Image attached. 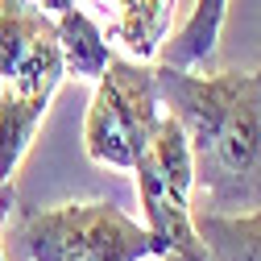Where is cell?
Listing matches in <instances>:
<instances>
[{
    "label": "cell",
    "mask_w": 261,
    "mask_h": 261,
    "mask_svg": "<svg viewBox=\"0 0 261 261\" xmlns=\"http://www.w3.org/2000/svg\"><path fill=\"white\" fill-rule=\"evenodd\" d=\"M133 178H137V195H141L145 228H149V237L166 249V257L207 261L203 241H199L195 220H191V212H195L191 207V191H195L191 149H187L182 124L170 112H162L149 145L133 162Z\"/></svg>",
    "instance_id": "obj_4"
},
{
    "label": "cell",
    "mask_w": 261,
    "mask_h": 261,
    "mask_svg": "<svg viewBox=\"0 0 261 261\" xmlns=\"http://www.w3.org/2000/svg\"><path fill=\"white\" fill-rule=\"evenodd\" d=\"M13 237L29 261H149L166 257L149 228L116 203H58L21 212Z\"/></svg>",
    "instance_id": "obj_3"
},
{
    "label": "cell",
    "mask_w": 261,
    "mask_h": 261,
    "mask_svg": "<svg viewBox=\"0 0 261 261\" xmlns=\"http://www.w3.org/2000/svg\"><path fill=\"white\" fill-rule=\"evenodd\" d=\"M62 79L58 21L34 0H0V216L9 212V182Z\"/></svg>",
    "instance_id": "obj_2"
},
{
    "label": "cell",
    "mask_w": 261,
    "mask_h": 261,
    "mask_svg": "<svg viewBox=\"0 0 261 261\" xmlns=\"http://www.w3.org/2000/svg\"><path fill=\"white\" fill-rule=\"evenodd\" d=\"M195 232L203 241L207 261H261V207L241 216H220L195 207Z\"/></svg>",
    "instance_id": "obj_6"
},
{
    "label": "cell",
    "mask_w": 261,
    "mask_h": 261,
    "mask_svg": "<svg viewBox=\"0 0 261 261\" xmlns=\"http://www.w3.org/2000/svg\"><path fill=\"white\" fill-rule=\"evenodd\" d=\"M162 112H170L191 149L195 191L203 212L241 216L261 207V67L191 75L187 67H153Z\"/></svg>",
    "instance_id": "obj_1"
},
{
    "label": "cell",
    "mask_w": 261,
    "mask_h": 261,
    "mask_svg": "<svg viewBox=\"0 0 261 261\" xmlns=\"http://www.w3.org/2000/svg\"><path fill=\"white\" fill-rule=\"evenodd\" d=\"M162 120V100L153 67L128 58H108L104 75L95 79V95L83 124V149L95 166L112 170H133V162L149 145L153 128Z\"/></svg>",
    "instance_id": "obj_5"
},
{
    "label": "cell",
    "mask_w": 261,
    "mask_h": 261,
    "mask_svg": "<svg viewBox=\"0 0 261 261\" xmlns=\"http://www.w3.org/2000/svg\"><path fill=\"white\" fill-rule=\"evenodd\" d=\"M224 13H228V0H195L187 25L166 42L162 62H166V67H187V71L195 62H207L216 54V42H220Z\"/></svg>",
    "instance_id": "obj_8"
},
{
    "label": "cell",
    "mask_w": 261,
    "mask_h": 261,
    "mask_svg": "<svg viewBox=\"0 0 261 261\" xmlns=\"http://www.w3.org/2000/svg\"><path fill=\"white\" fill-rule=\"evenodd\" d=\"M58 42H62V62H67V75L75 79H100L104 67H108V42L100 34V25H95L83 9H62L58 17Z\"/></svg>",
    "instance_id": "obj_7"
},
{
    "label": "cell",
    "mask_w": 261,
    "mask_h": 261,
    "mask_svg": "<svg viewBox=\"0 0 261 261\" xmlns=\"http://www.w3.org/2000/svg\"><path fill=\"white\" fill-rule=\"evenodd\" d=\"M0 261H9V257H5V241H0Z\"/></svg>",
    "instance_id": "obj_9"
}]
</instances>
